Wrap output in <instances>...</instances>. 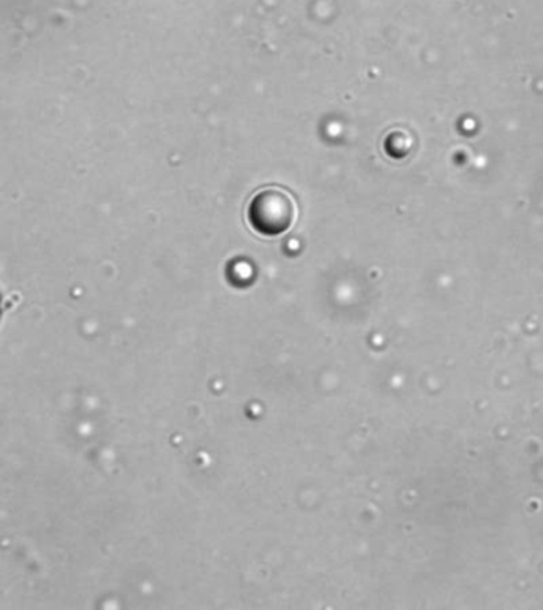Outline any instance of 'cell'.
Listing matches in <instances>:
<instances>
[{"mask_svg":"<svg viewBox=\"0 0 543 610\" xmlns=\"http://www.w3.org/2000/svg\"><path fill=\"white\" fill-rule=\"evenodd\" d=\"M250 217L259 231L275 234L286 231L296 217V207L283 190H262L251 203Z\"/></svg>","mask_w":543,"mask_h":610,"instance_id":"cell-1","label":"cell"}]
</instances>
